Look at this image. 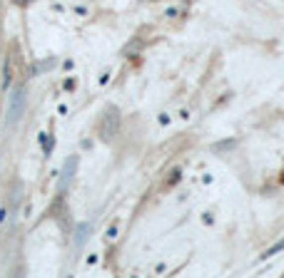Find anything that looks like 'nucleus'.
I'll use <instances>...</instances> for the list:
<instances>
[{"instance_id":"nucleus-9","label":"nucleus","mask_w":284,"mask_h":278,"mask_svg":"<svg viewBox=\"0 0 284 278\" xmlns=\"http://www.w3.org/2000/svg\"><path fill=\"white\" fill-rule=\"evenodd\" d=\"M170 122V114H160V124H167Z\"/></svg>"},{"instance_id":"nucleus-1","label":"nucleus","mask_w":284,"mask_h":278,"mask_svg":"<svg viewBox=\"0 0 284 278\" xmlns=\"http://www.w3.org/2000/svg\"><path fill=\"white\" fill-rule=\"evenodd\" d=\"M23 107H25V90H18L10 100V110H8V119L10 122H18L20 114H23Z\"/></svg>"},{"instance_id":"nucleus-6","label":"nucleus","mask_w":284,"mask_h":278,"mask_svg":"<svg viewBox=\"0 0 284 278\" xmlns=\"http://www.w3.org/2000/svg\"><path fill=\"white\" fill-rule=\"evenodd\" d=\"M180 181V169H175L172 174H170V179H167V184H177Z\"/></svg>"},{"instance_id":"nucleus-2","label":"nucleus","mask_w":284,"mask_h":278,"mask_svg":"<svg viewBox=\"0 0 284 278\" xmlns=\"http://www.w3.org/2000/svg\"><path fill=\"white\" fill-rule=\"evenodd\" d=\"M75 164H77V159H75V157H72V159H68L65 171H63V181H60V191H65V189H68V184H70V179H72V171H75Z\"/></svg>"},{"instance_id":"nucleus-7","label":"nucleus","mask_w":284,"mask_h":278,"mask_svg":"<svg viewBox=\"0 0 284 278\" xmlns=\"http://www.w3.org/2000/svg\"><path fill=\"white\" fill-rule=\"evenodd\" d=\"M115 236H117V226H110L107 228V238H115Z\"/></svg>"},{"instance_id":"nucleus-5","label":"nucleus","mask_w":284,"mask_h":278,"mask_svg":"<svg viewBox=\"0 0 284 278\" xmlns=\"http://www.w3.org/2000/svg\"><path fill=\"white\" fill-rule=\"evenodd\" d=\"M40 142H43V152L50 154V149H53V144H55V142H50V134H40Z\"/></svg>"},{"instance_id":"nucleus-4","label":"nucleus","mask_w":284,"mask_h":278,"mask_svg":"<svg viewBox=\"0 0 284 278\" xmlns=\"http://www.w3.org/2000/svg\"><path fill=\"white\" fill-rule=\"evenodd\" d=\"M10 85V60H5V67H3V87L8 90Z\"/></svg>"},{"instance_id":"nucleus-8","label":"nucleus","mask_w":284,"mask_h":278,"mask_svg":"<svg viewBox=\"0 0 284 278\" xmlns=\"http://www.w3.org/2000/svg\"><path fill=\"white\" fill-rule=\"evenodd\" d=\"M63 87H65V90H75V80H65Z\"/></svg>"},{"instance_id":"nucleus-3","label":"nucleus","mask_w":284,"mask_h":278,"mask_svg":"<svg viewBox=\"0 0 284 278\" xmlns=\"http://www.w3.org/2000/svg\"><path fill=\"white\" fill-rule=\"evenodd\" d=\"M279 251H284V238H282V241H277L272 248H267V251L262 253V258H269V256H274V253H279Z\"/></svg>"}]
</instances>
